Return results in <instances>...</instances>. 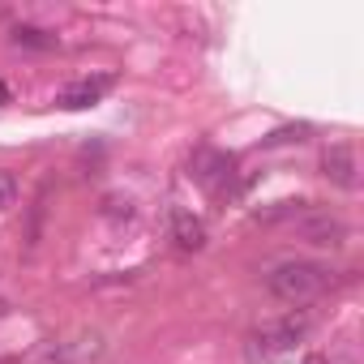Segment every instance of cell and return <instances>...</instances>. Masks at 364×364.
<instances>
[{
    "mask_svg": "<svg viewBox=\"0 0 364 364\" xmlns=\"http://www.w3.org/2000/svg\"><path fill=\"white\" fill-rule=\"evenodd\" d=\"M334 287V270L321 262H279L266 274V291L283 304H313Z\"/></svg>",
    "mask_w": 364,
    "mask_h": 364,
    "instance_id": "cell-1",
    "label": "cell"
},
{
    "mask_svg": "<svg viewBox=\"0 0 364 364\" xmlns=\"http://www.w3.org/2000/svg\"><path fill=\"white\" fill-rule=\"evenodd\" d=\"M296 232H300V240L313 245V249H343V245H347V223H343L338 215H330V210L304 215V219L296 223Z\"/></svg>",
    "mask_w": 364,
    "mask_h": 364,
    "instance_id": "cell-2",
    "label": "cell"
},
{
    "mask_svg": "<svg viewBox=\"0 0 364 364\" xmlns=\"http://www.w3.org/2000/svg\"><path fill=\"white\" fill-rule=\"evenodd\" d=\"M232 167H236V159H232L228 150H198L193 163H189V176L198 180L202 189L223 193V189H228V180H232Z\"/></svg>",
    "mask_w": 364,
    "mask_h": 364,
    "instance_id": "cell-3",
    "label": "cell"
},
{
    "mask_svg": "<svg viewBox=\"0 0 364 364\" xmlns=\"http://www.w3.org/2000/svg\"><path fill=\"white\" fill-rule=\"evenodd\" d=\"M116 86V77L112 73H95V77H77V82H69V86H60L56 90V107H65V112H82V107H95L107 90Z\"/></svg>",
    "mask_w": 364,
    "mask_h": 364,
    "instance_id": "cell-4",
    "label": "cell"
},
{
    "mask_svg": "<svg viewBox=\"0 0 364 364\" xmlns=\"http://www.w3.org/2000/svg\"><path fill=\"white\" fill-rule=\"evenodd\" d=\"M304 334H309V317H283V321L257 330V334H253V347H257L262 355H279V351L296 347Z\"/></svg>",
    "mask_w": 364,
    "mask_h": 364,
    "instance_id": "cell-5",
    "label": "cell"
},
{
    "mask_svg": "<svg viewBox=\"0 0 364 364\" xmlns=\"http://www.w3.org/2000/svg\"><path fill=\"white\" fill-rule=\"evenodd\" d=\"M321 171H326V180H330V185H338V189H355L360 185V167H355V150L351 146H330L326 154H321Z\"/></svg>",
    "mask_w": 364,
    "mask_h": 364,
    "instance_id": "cell-6",
    "label": "cell"
},
{
    "mask_svg": "<svg viewBox=\"0 0 364 364\" xmlns=\"http://www.w3.org/2000/svg\"><path fill=\"white\" fill-rule=\"evenodd\" d=\"M171 240H176V249H185V253H198L202 245H206V228H202V219L198 215H189V210H171Z\"/></svg>",
    "mask_w": 364,
    "mask_h": 364,
    "instance_id": "cell-7",
    "label": "cell"
},
{
    "mask_svg": "<svg viewBox=\"0 0 364 364\" xmlns=\"http://www.w3.org/2000/svg\"><path fill=\"white\" fill-rule=\"evenodd\" d=\"M9 39H14V48H26V52H56L60 48V39L52 35V31H43V26H14L9 31Z\"/></svg>",
    "mask_w": 364,
    "mask_h": 364,
    "instance_id": "cell-8",
    "label": "cell"
},
{
    "mask_svg": "<svg viewBox=\"0 0 364 364\" xmlns=\"http://www.w3.org/2000/svg\"><path fill=\"white\" fill-rule=\"evenodd\" d=\"M18 193H22L18 176H14V171H0V215H5L9 206H18Z\"/></svg>",
    "mask_w": 364,
    "mask_h": 364,
    "instance_id": "cell-9",
    "label": "cell"
},
{
    "mask_svg": "<svg viewBox=\"0 0 364 364\" xmlns=\"http://www.w3.org/2000/svg\"><path fill=\"white\" fill-rule=\"evenodd\" d=\"M309 133H313L309 124H287V129H279V133H270V137H266V146H283V141H304Z\"/></svg>",
    "mask_w": 364,
    "mask_h": 364,
    "instance_id": "cell-10",
    "label": "cell"
},
{
    "mask_svg": "<svg viewBox=\"0 0 364 364\" xmlns=\"http://www.w3.org/2000/svg\"><path fill=\"white\" fill-rule=\"evenodd\" d=\"M0 103H9V86L5 82H0Z\"/></svg>",
    "mask_w": 364,
    "mask_h": 364,
    "instance_id": "cell-11",
    "label": "cell"
},
{
    "mask_svg": "<svg viewBox=\"0 0 364 364\" xmlns=\"http://www.w3.org/2000/svg\"><path fill=\"white\" fill-rule=\"evenodd\" d=\"M309 364H321V360H317V355H313V360H309Z\"/></svg>",
    "mask_w": 364,
    "mask_h": 364,
    "instance_id": "cell-12",
    "label": "cell"
}]
</instances>
